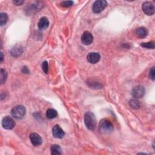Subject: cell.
Segmentation results:
<instances>
[{"label": "cell", "mask_w": 155, "mask_h": 155, "mask_svg": "<svg viewBox=\"0 0 155 155\" xmlns=\"http://www.w3.org/2000/svg\"><path fill=\"white\" fill-rule=\"evenodd\" d=\"M30 140L34 146H39L43 143V139L41 137L36 133H32L30 135Z\"/></svg>", "instance_id": "30bf717a"}, {"label": "cell", "mask_w": 155, "mask_h": 155, "mask_svg": "<svg viewBox=\"0 0 155 155\" xmlns=\"http://www.w3.org/2000/svg\"><path fill=\"white\" fill-rule=\"evenodd\" d=\"M99 130L103 134L110 133L114 130V125L109 119L104 118L100 122Z\"/></svg>", "instance_id": "7a4b0ae2"}, {"label": "cell", "mask_w": 155, "mask_h": 155, "mask_svg": "<svg viewBox=\"0 0 155 155\" xmlns=\"http://www.w3.org/2000/svg\"><path fill=\"white\" fill-rule=\"evenodd\" d=\"M42 69H43V72L45 73H48L49 72V65H48V63L47 61H44L43 63H42L41 65Z\"/></svg>", "instance_id": "7402d4cb"}, {"label": "cell", "mask_w": 155, "mask_h": 155, "mask_svg": "<svg viewBox=\"0 0 155 155\" xmlns=\"http://www.w3.org/2000/svg\"><path fill=\"white\" fill-rule=\"evenodd\" d=\"M84 123L87 128L90 130H94L96 126V120L92 112L88 111L84 115Z\"/></svg>", "instance_id": "6da1fadb"}, {"label": "cell", "mask_w": 155, "mask_h": 155, "mask_svg": "<svg viewBox=\"0 0 155 155\" xmlns=\"http://www.w3.org/2000/svg\"><path fill=\"white\" fill-rule=\"evenodd\" d=\"M58 116V113L53 108H49L47 110L46 112V116L48 119H52L55 118Z\"/></svg>", "instance_id": "9a60e30c"}, {"label": "cell", "mask_w": 155, "mask_h": 155, "mask_svg": "<svg viewBox=\"0 0 155 155\" xmlns=\"http://www.w3.org/2000/svg\"><path fill=\"white\" fill-rule=\"evenodd\" d=\"M21 53H22V49L20 47H15L14 49H13L12 51V55L13 56H19L21 54Z\"/></svg>", "instance_id": "ffe728a7"}, {"label": "cell", "mask_w": 155, "mask_h": 155, "mask_svg": "<svg viewBox=\"0 0 155 155\" xmlns=\"http://www.w3.org/2000/svg\"><path fill=\"white\" fill-rule=\"evenodd\" d=\"M22 71H23V72L24 73H29V72H30L29 69H28L26 67H23Z\"/></svg>", "instance_id": "d4e9b609"}, {"label": "cell", "mask_w": 155, "mask_h": 155, "mask_svg": "<svg viewBox=\"0 0 155 155\" xmlns=\"http://www.w3.org/2000/svg\"><path fill=\"white\" fill-rule=\"evenodd\" d=\"M3 127L6 130H12L15 126V122L11 117L6 116L2 120Z\"/></svg>", "instance_id": "5b68a950"}, {"label": "cell", "mask_w": 155, "mask_h": 155, "mask_svg": "<svg viewBox=\"0 0 155 155\" xmlns=\"http://www.w3.org/2000/svg\"><path fill=\"white\" fill-rule=\"evenodd\" d=\"M52 134L55 138L58 139L63 138L65 135L64 132L59 125H56L53 127L52 130Z\"/></svg>", "instance_id": "9c48e42d"}, {"label": "cell", "mask_w": 155, "mask_h": 155, "mask_svg": "<svg viewBox=\"0 0 155 155\" xmlns=\"http://www.w3.org/2000/svg\"><path fill=\"white\" fill-rule=\"evenodd\" d=\"M107 6V2L105 0L96 1L93 5V11L95 13H99L103 12Z\"/></svg>", "instance_id": "277c9868"}, {"label": "cell", "mask_w": 155, "mask_h": 155, "mask_svg": "<svg viewBox=\"0 0 155 155\" xmlns=\"http://www.w3.org/2000/svg\"><path fill=\"white\" fill-rule=\"evenodd\" d=\"M8 20V16L7 13L1 12L0 13V25L1 26L5 25Z\"/></svg>", "instance_id": "e0dca14e"}, {"label": "cell", "mask_w": 155, "mask_h": 155, "mask_svg": "<svg viewBox=\"0 0 155 155\" xmlns=\"http://www.w3.org/2000/svg\"><path fill=\"white\" fill-rule=\"evenodd\" d=\"M7 77V73L5 70L1 68V70H0V82H1V84H4Z\"/></svg>", "instance_id": "2e32d148"}, {"label": "cell", "mask_w": 155, "mask_h": 155, "mask_svg": "<svg viewBox=\"0 0 155 155\" xmlns=\"http://www.w3.org/2000/svg\"><path fill=\"white\" fill-rule=\"evenodd\" d=\"M50 151L52 155H60L62 154V149L58 145L54 144L50 147Z\"/></svg>", "instance_id": "5bb4252c"}, {"label": "cell", "mask_w": 155, "mask_h": 155, "mask_svg": "<svg viewBox=\"0 0 155 155\" xmlns=\"http://www.w3.org/2000/svg\"><path fill=\"white\" fill-rule=\"evenodd\" d=\"M129 105L133 109H138L140 107L139 103L136 100H130L129 102Z\"/></svg>", "instance_id": "d6986e66"}, {"label": "cell", "mask_w": 155, "mask_h": 155, "mask_svg": "<svg viewBox=\"0 0 155 155\" xmlns=\"http://www.w3.org/2000/svg\"><path fill=\"white\" fill-rule=\"evenodd\" d=\"M49 25V20L47 19V18L45 17H42L39 20L38 24V27L39 28V29L40 30H45L47 29Z\"/></svg>", "instance_id": "7c38bea8"}, {"label": "cell", "mask_w": 155, "mask_h": 155, "mask_svg": "<svg viewBox=\"0 0 155 155\" xmlns=\"http://www.w3.org/2000/svg\"><path fill=\"white\" fill-rule=\"evenodd\" d=\"M73 1H64L61 3V6L63 7H69L73 6Z\"/></svg>", "instance_id": "44dd1931"}, {"label": "cell", "mask_w": 155, "mask_h": 155, "mask_svg": "<svg viewBox=\"0 0 155 155\" xmlns=\"http://www.w3.org/2000/svg\"><path fill=\"white\" fill-rule=\"evenodd\" d=\"M1 62L3 61V54L2 52H1Z\"/></svg>", "instance_id": "484cf974"}, {"label": "cell", "mask_w": 155, "mask_h": 155, "mask_svg": "<svg viewBox=\"0 0 155 155\" xmlns=\"http://www.w3.org/2000/svg\"><path fill=\"white\" fill-rule=\"evenodd\" d=\"M148 32L146 28L144 27H140L138 28L136 31V35L139 38H145L147 36Z\"/></svg>", "instance_id": "4fadbf2b"}, {"label": "cell", "mask_w": 155, "mask_h": 155, "mask_svg": "<svg viewBox=\"0 0 155 155\" xmlns=\"http://www.w3.org/2000/svg\"><path fill=\"white\" fill-rule=\"evenodd\" d=\"M155 70H154V67H153L150 70V73H149V76L150 78V79H151L153 81L155 79Z\"/></svg>", "instance_id": "603a6c76"}, {"label": "cell", "mask_w": 155, "mask_h": 155, "mask_svg": "<svg viewBox=\"0 0 155 155\" xmlns=\"http://www.w3.org/2000/svg\"><path fill=\"white\" fill-rule=\"evenodd\" d=\"M26 110L25 107L23 106L19 105L14 107L11 110V115L12 116L18 119H22L25 115Z\"/></svg>", "instance_id": "3957f363"}, {"label": "cell", "mask_w": 155, "mask_h": 155, "mask_svg": "<svg viewBox=\"0 0 155 155\" xmlns=\"http://www.w3.org/2000/svg\"><path fill=\"white\" fill-rule=\"evenodd\" d=\"M144 13L148 16H151L154 13V6L150 1H146L143 3L142 7Z\"/></svg>", "instance_id": "52a82bcc"}, {"label": "cell", "mask_w": 155, "mask_h": 155, "mask_svg": "<svg viewBox=\"0 0 155 155\" xmlns=\"http://www.w3.org/2000/svg\"><path fill=\"white\" fill-rule=\"evenodd\" d=\"M13 3L17 6H21V4H23L24 3V1H21V0H17V1H14Z\"/></svg>", "instance_id": "cb8c5ba5"}, {"label": "cell", "mask_w": 155, "mask_h": 155, "mask_svg": "<svg viewBox=\"0 0 155 155\" xmlns=\"http://www.w3.org/2000/svg\"><path fill=\"white\" fill-rule=\"evenodd\" d=\"M101 56L100 53L96 52L89 53L87 56V60L88 62L91 64H96L100 60Z\"/></svg>", "instance_id": "8fae6325"}, {"label": "cell", "mask_w": 155, "mask_h": 155, "mask_svg": "<svg viewBox=\"0 0 155 155\" xmlns=\"http://www.w3.org/2000/svg\"><path fill=\"white\" fill-rule=\"evenodd\" d=\"M146 93V89L143 86H138L132 90V95L135 98H141Z\"/></svg>", "instance_id": "ba28073f"}, {"label": "cell", "mask_w": 155, "mask_h": 155, "mask_svg": "<svg viewBox=\"0 0 155 155\" xmlns=\"http://www.w3.org/2000/svg\"><path fill=\"white\" fill-rule=\"evenodd\" d=\"M93 41V36L92 34L89 31L84 32L81 36V42L84 45L89 46L91 44Z\"/></svg>", "instance_id": "8992f818"}, {"label": "cell", "mask_w": 155, "mask_h": 155, "mask_svg": "<svg viewBox=\"0 0 155 155\" xmlns=\"http://www.w3.org/2000/svg\"><path fill=\"white\" fill-rule=\"evenodd\" d=\"M154 44H155L154 41H150V42H147V43H142L141 44H140V46L144 48L153 49H154V46H155Z\"/></svg>", "instance_id": "ac0fdd59"}]
</instances>
